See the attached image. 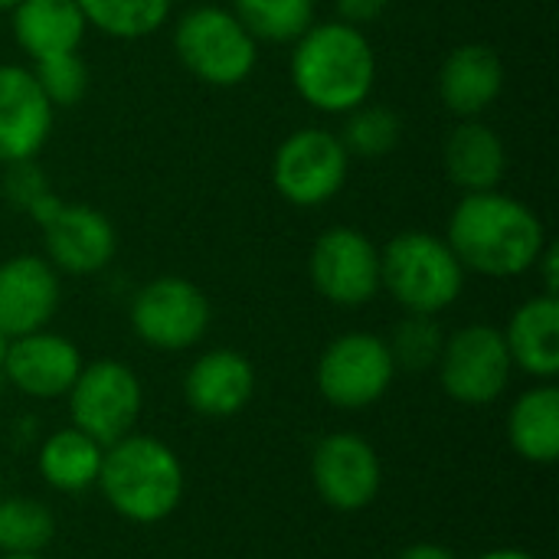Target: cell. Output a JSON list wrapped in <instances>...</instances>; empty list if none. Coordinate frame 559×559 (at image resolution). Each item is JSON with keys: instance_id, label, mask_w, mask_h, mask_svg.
Returning <instances> with one entry per match:
<instances>
[{"instance_id": "1", "label": "cell", "mask_w": 559, "mask_h": 559, "mask_svg": "<svg viewBox=\"0 0 559 559\" xmlns=\"http://www.w3.org/2000/svg\"><path fill=\"white\" fill-rule=\"evenodd\" d=\"M445 242L459 255L465 272L485 278L527 275L547 239L544 219L524 200L498 190L465 193L449 216Z\"/></svg>"}, {"instance_id": "2", "label": "cell", "mask_w": 559, "mask_h": 559, "mask_svg": "<svg viewBox=\"0 0 559 559\" xmlns=\"http://www.w3.org/2000/svg\"><path fill=\"white\" fill-rule=\"evenodd\" d=\"M292 85L305 105L324 115H347L370 102L377 85V52L367 33L344 20L311 23L292 43Z\"/></svg>"}, {"instance_id": "3", "label": "cell", "mask_w": 559, "mask_h": 559, "mask_svg": "<svg viewBox=\"0 0 559 559\" xmlns=\"http://www.w3.org/2000/svg\"><path fill=\"white\" fill-rule=\"evenodd\" d=\"M95 488L118 518L151 527L167 521L180 508L183 465L167 442L131 432L105 445Z\"/></svg>"}, {"instance_id": "4", "label": "cell", "mask_w": 559, "mask_h": 559, "mask_svg": "<svg viewBox=\"0 0 559 559\" xmlns=\"http://www.w3.org/2000/svg\"><path fill=\"white\" fill-rule=\"evenodd\" d=\"M465 275L445 236L406 229L380 249V292L406 314H442L462 298Z\"/></svg>"}, {"instance_id": "5", "label": "cell", "mask_w": 559, "mask_h": 559, "mask_svg": "<svg viewBox=\"0 0 559 559\" xmlns=\"http://www.w3.org/2000/svg\"><path fill=\"white\" fill-rule=\"evenodd\" d=\"M174 49L180 66L203 85L236 88L259 62V43L236 20L229 7L200 3L174 26Z\"/></svg>"}, {"instance_id": "6", "label": "cell", "mask_w": 559, "mask_h": 559, "mask_svg": "<svg viewBox=\"0 0 559 559\" xmlns=\"http://www.w3.org/2000/svg\"><path fill=\"white\" fill-rule=\"evenodd\" d=\"M350 174V154L341 138L328 128L292 131L272 157V187L298 210L331 203Z\"/></svg>"}, {"instance_id": "7", "label": "cell", "mask_w": 559, "mask_h": 559, "mask_svg": "<svg viewBox=\"0 0 559 559\" xmlns=\"http://www.w3.org/2000/svg\"><path fill=\"white\" fill-rule=\"evenodd\" d=\"M210 301L200 285L183 275H160L141 285L131 298L128 321L141 344L177 354L200 344L210 331Z\"/></svg>"}, {"instance_id": "8", "label": "cell", "mask_w": 559, "mask_h": 559, "mask_svg": "<svg viewBox=\"0 0 559 559\" xmlns=\"http://www.w3.org/2000/svg\"><path fill=\"white\" fill-rule=\"evenodd\" d=\"M396 380V364L383 337L370 331H347L334 337L314 367L318 393L347 413L367 409L386 396Z\"/></svg>"}, {"instance_id": "9", "label": "cell", "mask_w": 559, "mask_h": 559, "mask_svg": "<svg viewBox=\"0 0 559 559\" xmlns=\"http://www.w3.org/2000/svg\"><path fill=\"white\" fill-rule=\"evenodd\" d=\"M69 396L72 426L98 445H111L134 432L144 406L138 373L121 360H92L79 370Z\"/></svg>"}, {"instance_id": "10", "label": "cell", "mask_w": 559, "mask_h": 559, "mask_svg": "<svg viewBox=\"0 0 559 559\" xmlns=\"http://www.w3.org/2000/svg\"><path fill=\"white\" fill-rule=\"evenodd\" d=\"M436 370L449 400L462 406H491L504 396L514 364L501 328L465 324L445 337Z\"/></svg>"}, {"instance_id": "11", "label": "cell", "mask_w": 559, "mask_h": 559, "mask_svg": "<svg viewBox=\"0 0 559 559\" xmlns=\"http://www.w3.org/2000/svg\"><path fill=\"white\" fill-rule=\"evenodd\" d=\"M308 275L324 301L364 308L380 295V249L354 226H331L311 246Z\"/></svg>"}, {"instance_id": "12", "label": "cell", "mask_w": 559, "mask_h": 559, "mask_svg": "<svg viewBox=\"0 0 559 559\" xmlns=\"http://www.w3.org/2000/svg\"><path fill=\"white\" fill-rule=\"evenodd\" d=\"M33 223L43 229L46 262L62 275H95L108 269L118 252L115 223L88 203L56 197Z\"/></svg>"}, {"instance_id": "13", "label": "cell", "mask_w": 559, "mask_h": 559, "mask_svg": "<svg viewBox=\"0 0 559 559\" xmlns=\"http://www.w3.org/2000/svg\"><path fill=\"white\" fill-rule=\"evenodd\" d=\"M311 485L328 508L341 514H357L370 508L380 495V455L357 432H331L311 452Z\"/></svg>"}, {"instance_id": "14", "label": "cell", "mask_w": 559, "mask_h": 559, "mask_svg": "<svg viewBox=\"0 0 559 559\" xmlns=\"http://www.w3.org/2000/svg\"><path fill=\"white\" fill-rule=\"evenodd\" d=\"M85 367L82 350L52 331H33L7 341L3 380L29 400H59L72 390L79 370Z\"/></svg>"}, {"instance_id": "15", "label": "cell", "mask_w": 559, "mask_h": 559, "mask_svg": "<svg viewBox=\"0 0 559 559\" xmlns=\"http://www.w3.org/2000/svg\"><path fill=\"white\" fill-rule=\"evenodd\" d=\"M59 272L46 262V255L23 252L0 262V331L7 341L43 331L59 311Z\"/></svg>"}, {"instance_id": "16", "label": "cell", "mask_w": 559, "mask_h": 559, "mask_svg": "<svg viewBox=\"0 0 559 559\" xmlns=\"http://www.w3.org/2000/svg\"><path fill=\"white\" fill-rule=\"evenodd\" d=\"M52 111L33 69L0 62V167L29 160L43 151L52 131Z\"/></svg>"}, {"instance_id": "17", "label": "cell", "mask_w": 559, "mask_h": 559, "mask_svg": "<svg viewBox=\"0 0 559 559\" xmlns=\"http://www.w3.org/2000/svg\"><path fill=\"white\" fill-rule=\"evenodd\" d=\"M255 396V367L233 347L200 354L183 377V400L206 419L239 416Z\"/></svg>"}, {"instance_id": "18", "label": "cell", "mask_w": 559, "mask_h": 559, "mask_svg": "<svg viewBox=\"0 0 559 559\" xmlns=\"http://www.w3.org/2000/svg\"><path fill=\"white\" fill-rule=\"evenodd\" d=\"M504 62L485 43L455 46L439 69V98L459 118H481L504 92Z\"/></svg>"}, {"instance_id": "19", "label": "cell", "mask_w": 559, "mask_h": 559, "mask_svg": "<svg viewBox=\"0 0 559 559\" xmlns=\"http://www.w3.org/2000/svg\"><path fill=\"white\" fill-rule=\"evenodd\" d=\"M442 164L445 177L462 193L498 190L508 174V147L501 134L481 118H462V124H455L445 138Z\"/></svg>"}, {"instance_id": "20", "label": "cell", "mask_w": 559, "mask_h": 559, "mask_svg": "<svg viewBox=\"0 0 559 559\" xmlns=\"http://www.w3.org/2000/svg\"><path fill=\"white\" fill-rule=\"evenodd\" d=\"M511 364L534 380H554L559 373V298H527L501 331Z\"/></svg>"}, {"instance_id": "21", "label": "cell", "mask_w": 559, "mask_h": 559, "mask_svg": "<svg viewBox=\"0 0 559 559\" xmlns=\"http://www.w3.org/2000/svg\"><path fill=\"white\" fill-rule=\"evenodd\" d=\"M10 13L16 46L33 62L62 52H79L88 33V23L75 0H20Z\"/></svg>"}, {"instance_id": "22", "label": "cell", "mask_w": 559, "mask_h": 559, "mask_svg": "<svg viewBox=\"0 0 559 559\" xmlns=\"http://www.w3.org/2000/svg\"><path fill=\"white\" fill-rule=\"evenodd\" d=\"M511 449L531 465H554L559 459V390L544 380L524 390L508 416Z\"/></svg>"}, {"instance_id": "23", "label": "cell", "mask_w": 559, "mask_h": 559, "mask_svg": "<svg viewBox=\"0 0 559 559\" xmlns=\"http://www.w3.org/2000/svg\"><path fill=\"white\" fill-rule=\"evenodd\" d=\"M102 459H105V445H98L92 436L69 426V429H56L43 439V445L36 452V468H39V478L52 491L82 495V491L95 488Z\"/></svg>"}, {"instance_id": "24", "label": "cell", "mask_w": 559, "mask_h": 559, "mask_svg": "<svg viewBox=\"0 0 559 559\" xmlns=\"http://www.w3.org/2000/svg\"><path fill=\"white\" fill-rule=\"evenodd\" d=\"M88 29H98L102 36L134 43L144 36H154L167 16L174 0H75Z\"/></svg>"}, {"instance_id": "25", "label": "cell", "mask_w": 559, "mask_h": 559, "mask_svg": "<svg viewBox=\"0 0 559 559\" xmlns=\"http://www.w3.org/2000/svg\"><path fill=\"white\" fill-rule=\"evenodd\" d=\"M229 10L255 43H295L314 23V0H233Z\"/></svg>"}, {"instance_id": "26", "label": "cell", "mask_w": 559, "mask_h": 559, "mask_svg": "<svg viewBox=\"0 0 559 559\" xmlns=\"http://www.w3.org/2000/svg\"><path fill=\"white\" fill-rule=\"evenodd\" d=\"M344 128H341V144L347 147L350 157H364V160H380L386 154L396 151V144L403 141V118L390 108V105H373L364 102L354 111L344 115Z\"/></svg>"}, {"instance_id": "27", "label": "cell", "mask_w": 559, "mask_h": 559, "mask_svg": "<svg viewBox=\"0 0 559 559\" xmlns=\"http://www.w3.org/2000/svg\"><path fill=\"white\" fill-rule=\"evenodd\" d=\"M56 537V514L36 498H0V554H43Z\"/></svg>"}, {"instance_id": "28", "label": "cell", "mask_w": 559, "mask_h": 559, "mask_svg": "<svg viewBox=\"0 0 559 559\" xmlns=\"http://www.w3.org/2000/svg\"><path fill=\"white\" fill-rule=\"evenodd\" d=\"M442 344H445V334L432 314H406L393 328V337L386 341L396 370H409V373L432 370L439 364Z\"/></svg>"}, {"instance_id": "29", "label": "cell", "mask_w": 559, "mask_h": 559, "mask_svg": "<svg viewBox=\"0 0 559 559\" xmlns=\"http://www.w3.org/2000/svg\"><path fill=\"white\" fill-rule=\"evenodd\" d=\"M33 79L52 108H72L88 92V66L79 52H62L33 62Z\"/></svg>"}, {"instance_id": "30", "label": "cell", "mask_w": 559, "mask_h": 559, "mask_svg": "<svg viewBox=\"0 0 559 559\" xmlns=\"http://www.w3.org/2000/svg\"><path fill=\"white\" fill-rule=\"evenodd\" d=\"M3 197L10 206L36 219V213H43L59 193L49 187V177L36 164V157H29V160H16L3 167Z\"/></svg>"}, {"instance_id": "31", "label": "cell", "mask_w": 559, "mask_h": 559, "mask_svg": "<svg viewBox=\"0 0 559 559\" xmlns=\"http://www.w3.org/2000/svg\"><path fill=\"white\" fill-rule=\"evenodd\" d=\"M334 7H337V20L364 26V23L380 20L386 13L390 0H334Z\"/></svg>"}, {"instance_id": "32", "label": "cell", "mask_w": 559, "mask_h": 559, "mask_svg": "<svg viewBox=\"0 0 559 559\" xmlns=\"http://www.w3.org/2000/svg\"><path fill=\"white\" fill-rule=\"evenodd\" d=\"M534 269H537L540 278H544V295H557L559 298V252L554 242L544 246V252H540V259H537Z\"/></svg>"}, {"instance_id": "33", "label": "cell", "mask_w": 559, "mask_h": 559, "mask_svg": "<svg viewBox=\"0 0 559 559\" xmlns=\"http://www.w3.org/2000/svg\"><path fill=\"white\" fill-rule=\"evenodd\" d=\"M396 559H459L449 547H442V544H413V547H406L403 554Z\"/></svg>"}, {"instance_id": "34", "label": "cell", "mask_w": 559, "mask_h": 559, "mask_svg": "<svg viewBox=\"0 0 559 559\" xmlns=\"http://www.w3.org/2000/svg\"><path fill=\"white\" fill-rule=\"evenodd\" d=\"M475 559H537L534 554H527V550H518V547H498V550H488V554H481V557Z\"/></svg>"}, {"instance_id": "35", "label": "cell", "mask_w": 559, "mask_h": 559, "mask_svg": "<svg viewBox=\"0 0 559 559\" xmlns=\"http://www.w3.org/2000/svg\"><path fill=\"white\" fill-rule=\"evenodd\" d=\"M0 559H46L43 554H3Z\"/></svg>"}, {"instance_id": "36", "label": "cell", "mask_w": 559, "mask_h": 559, "mask_svg": "<svg viewBox=\"0 0 559 559\" xmlns=\"http://www.w3.org/2000/svg\"><path fill=\"white\" fill-rule=\"evenodd\" d=\"M3 354H7V334L0 331V380H3Z\"/></svg>"}, {"instance_id": "37", "label": "cell", "mask_w": 559, "mask_h": 559, "mask_svg": "<svg viewBox=\"0 0 559 559\" xmlns=\"http://www.w3.org/2000/svg\"><path fill=\"white\" fill-rule=\"evenodd\" d=\"M20 0H0V13H10Z\"/></svg>"}, {"instance_id": "38", "label": "cell", "mask_w": 559, "mask_h": 559, "mask_svg": "<svg viewBox=\"0 0 559 559\" xmlns=\"http://www.w3.org/2000/svg\"><path fill=\"white\" fill-rule=\"evenodd\" d=\"M0 485H3V478H0Z\"/></svg>"}]
</instances>
